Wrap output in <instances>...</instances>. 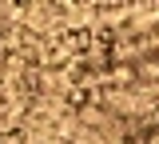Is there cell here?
I'll return each mask as SVG.
<instances>
[{
    "instance_id": "1",
    "label": "cell",
    "mask_w": 159,
    "mask_h": 144,
    "mask_svg": "<svg viewBox=\"0 0 159 144\" xmlns=\"http://www.w3.org/2000/svg\"><path fill=\"white\" fill-rule=\"evenodd\" d=\"M76 80L84 88H155L159 84V16L80 32Z\"/></svg>"
},
{
    "instance_id": "2",
    "label": "cell",
    "mask_w": 159,
    "mask_h": 144,
    "mask_svg": "<svg viewBox=\"0 0 159 144\" xmlns=\"http://www.w3.org/2000/svg\"><path fill=\"white\" fill-rule=\"evenodd\" d=\"M123 140L127 144H159V104L123 120Z\"/></svg>"
},
{
    "instance_id": "3",
    "label": "cell",
    "mask_w": 159,
    "mask_h": 144,
    "mask_svg": "<svg viewBox=\"0 0 159 144\" xmlns=\"http://www.w3.org/2000/svg\"><path fill=\"white\" fill-rule=\"evenodd\" d=\"M84 8H96V12H116V8H131V4H155V0H76Z\"/></svg>"
}]
</instances>
